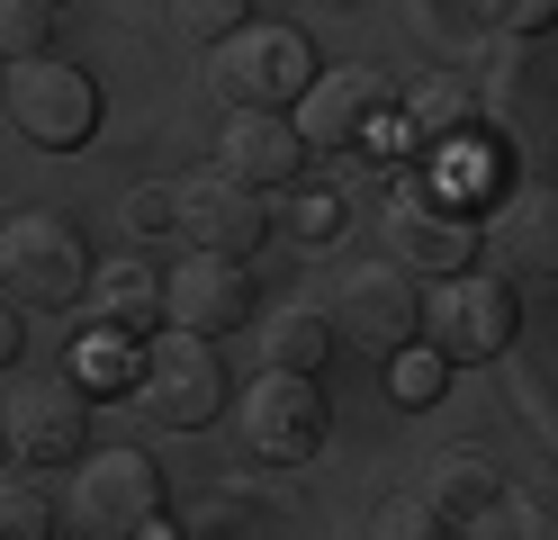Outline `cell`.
<instances>
[{"instance_id":"cell-1","label":"cell","mask_w":558,"mask_h":540,"mask_svg":"<svg viewBox=\"0 0 558 540\" xmlns=\"http://www.w3.org/2000/svg\"><path fill=\"white\" fill-rule=\"evenodd\" d=\"M378 235H388V262L424 271V279L477 262V207H469V190L450 171L397 180V190H388V226H378Z\"/></svg>"},{"instance_id":"cell-2","label":"cell","mask_w":558,"mask_h":540,"mask_svg":"<svg viewBox=\"0 0 558 540\" xmlns=\"http://www.w3.org/2000/svg\"><path fill=\"white\" fill-rule=\"evenodd\" d=\"M63 531L73 540H145L162 531V468L145 451H90L63 487Z\"/></svg>"},{"instance_id":"cell-3","label":"cell","mask_w":558,"mask_h":540,"mask_svg":"<svg viewBox=\"0 0 558 540\" xmlns=\"http://www.w3.org/2000/svg\"><path fill=\"white\" fill-rule=\"evenodd\" d=\"M316 82V55H306L298 27H262L243 19L207 46V91L226 108H298V91Z\"/></svg>"},{"instance_id":"cell-4","label":"cell","mask_w":558,"mask_h":540,"mask_svg":"<svg viewBox=\"0 0 558 540\" xmlns=\"http://www.w3.org/2000/svg\"><path fill=\"white\" fill-rule=\"evenodd\" d=\"M82 288H90V262H82L73 216H54V207L0 216V298L10 307H73Z\"/></svg>"},{"instance_id":"cell-5","label":"cell","mask_w":558,"mask_h":540,"mask_svg":"<svg viewBox=\"0 0 558 540\" xmlns=\"http://www.w3.org/2000/svg\"><path fill=\"white\" fill-rule=\"evenodd\" d=\"M234 442L253 459H270V468L316 459L325 451V387H316V370H262L234 396Z\"/></svg>"},{"instance_id":"cell-6","label":"cell","mask_w":558,"mask_h":540,"mask_svg":"<svg viewBox=\"0 0 558 540\" xmlns=\"http://www.w3.org/2000/svg\"><path fill=\"white\" fill-rule=\"evenodd\" d=\"M513 324H522V307H513L505 271H441L424 288V343L441 360H496L513 343Z\"/></svg>"},{"instance_id":"cell-7","label":"cell","mask_w":558,"mask_h":540,"mask_svg":"<svg viewBox=\"0 0 558 540\" xmlns=\"http://www.w3.org/2000/svg\"><path fill=\"white\" fill-rule=\"evenodd\" d=\"M0 108H10V127L27 144H54V154H73V144L99 127V91L82 63H54V55H27L0 72Z\"/></svg>"},{"instance_id":"cell-8","label":"cell","mask_w":558,"mask_h":540,"mask_svg":"<svg viewBox=\"0 0 558 540\" xmlns=\"http://www.w3.org/2000/svg\"><path fill=\"white\" fill-rule=\"evenodd\" d=\"M135 387H145V415L171 423V432L217 423V406H226V370H217V351H207V334H190V324H162L145 343Z\"/></svg>"},{"instance_id":"cell-9","label":"cell","mask_w":558,"mask_h":540,"mask_svg":"<svg viewBox=\"0 0 558 540\" xmlns=\"http://www.w3.org/2000/svg\"><path fill=\"white\" fill-rule=\"evenodd\" d=\"M333 334L352 351H405L424 334V288H414V271L405 262H352V279L333 298Z\"/></svg>"},{"instance_id":"cell-10","label":"cell","mask_w":558,"mask_h":540,"mask_svg":"<svg viewBox=\"0 0 558 540\" xmlns=\"http://www.w3.org/2000/svg\"><path fill=\"white\" fill-rule=\"evenodd\" d=\"M388 82H378L369 63H342V72H316V82L298 91V135H306V154H352L361 135H378L388 127Z\"/></svg>"},{"instance_id":"cell-11","label":"cell","mask_w":558,"mask_h":540,"mask_svg":"<svg viewBox=\"0 0 558 540\" xmlns=\"http://www.w3.org/2000/svg\"><path fill=\"white\" fill-rule=\"evenodd\" d=\"M0 432H10V459L54 468L63 451H82V432H90V387L82 379H19L10 406H0Z\"/></svg>"},{"instance_id":"cell-12","label":"cell","mask_w":558,"mask_h":540,"mask_svg":"<svg viewBox=\"0 0 558 540\" xmlns=\"http://www.w3.org/2000/svg\"><path fill=\"white\" fill-rule=\"evenodd\" d=\"M162 315L207 334V343L253 324V271H243V252H190L181 271H162Z\"/></svg>"},{"instance_id":"cell-13","label":"cell","mask_w":558,"mask_h":540,"mask_svg":"<svg viewBox=\"0 0 558 540\" xmlns=\"http://www.w3.org/2000/svg\"><path fill=\"white\" fill-rule=\"evenodd\" d=\"M171 235H190V252H253L270 235V207L262 190H243L226 171H198L171 190Z\"/></svg>"},{"instance_id":"cell-14","label":"cell","mask_w":558,"mask_h":540,"mask_svg":"<svg viewBox=\"0 0 558 540\" xmlns=\"http://www.w3.org/2000/svg\"><path fill=\"white\" fill-rule=\"evenodd\" d=\"M217 171L243 180V190H289L306 171V135L289 108H234L226 135H217Z\"/></svg>"},{"instance_id":"cell-15","label":"cell","mask_w":558,"mask_h":540,"mask_svg":"<svg viewBox=\"0 0 558 540\" xmlns=\"http://www.w3.org/2000/svg\"><path fill=\"white\" fill-rule=\"evenodd\" d=\"M477 243L496 252V271H505V279H558V180H532V190H513V199L477 226Z\"/></svg>"},{"instance_id":"cell-16","label":"cell","mask_w":558,"mask_h":540,"mask_svg":"<svg viewBox=\"0 0 558 540\" xmlns=\"http://www.w3.org/2000/svg\"><path fill=\"white\" fill-rule=\"evenodd\" d=\"M90 315H99V334H145L162 315V279L135 262V252H118V262L90 271Z\"/></svg>"},{"instance_id":"cell-17","label":"cell","mask_w":558,"mask_h":540,"mask_svg":"<svg viewBox=\"0 0 558 540\" xmlns=\"http://www.w3.org/2000/svg\"><path fill=\"white\" fill-rule=\"evenodd\" d=\"M253 351H262V370H325L333 324L316 307H270V315H253Z\"/></svg>"},{"instance_id":"cell-18","label":"cell","mask_w":558,"mask_h":540,"mask_svg":"<svg viewBox=\"0 0 558 540\" xmlns=\"http://www.w3.org/2000/svg\"><path fill=\"white\" fill-rule=\"evenodd\" d=\"M469 91L450 82V72H424V82L405 91V144H424V154H441V144H460L469 135Z\"/></svg>"},{"instance_id":"cell-19","label":"cell","mask_w":558,"mask_h":540,"mask_svg":"<svg viewBox=\"0 0 558 540\" xmlns=\"http://www.w3.org/2000/svg\"><path fill=\"white\" fill-rule=\"evenodd\" d=\"M46 531H63V504L46 487V468L19 459L10 478H0V540H46Z\"/></svg>"},{"instance_id":"cell-20","label":"cell","mask_w":558,"mask_h":540,"mask_svg":"<svg viewBox=\"0 0 558 540\" xmlns=\"http://www.w3.org/2000/svg\"><path fill=\"white\" fill-rule=\"evenodd\" d=\"M424 495L441 504V523H450V531H469V523L486 514V504H496V468H486V459H469V451H460V459H441V478H433Z\"/></svg>"},{"instance_id":"cell-21","label":"cell","mask_w":558,"mask_h":540,"mask_svg":"<svg viewBox=\"0 0 558 540\" xmlns=\"http://www.w3.org/2000/svg\"><path fill=\"white\" fill-rule=\"evenodd\" d=\"M333 226H342V199H333V190H316V180L298 171L289 190H279V235H289V243H325Z\"/></svg>"},{"instance_id":"cell-22","label":"cell","mask_w":558,"mask_h":540,"mask_svg":"<svg viewBox=\"0 0 558 540\" xmlns=\"http://www.w3.org/2000/svg\"><path fill=\"white\" fill-rule=\"evenodd\" d=\"M469 531H477V540H549L558 523H549V504H541V495H505V487H496V504H486Z\"/></svg>"},{"instance_id":"cell-23","label":"cell","mask_w":558,"mask_h":540,"mask_svg":"<svg viewBox=\"0 0 558 540\" xmlns=\"http://www.w3.org/2000/svg\"><path fill=\"white\" fill-rule=\"evenodd\" d=\"M46 36H54V0H0V63L46 55Z\"/></svg>"},{"instance_id":"cell-24","label":"cell","mask_w":558,"mask_h":540,"mask_svg":"<svg viewBox=\"0 0 558 540\" xmlns=\"http://www.w3.org/2000/svg\"><path fill=\"white\" fill-rule=\"evenodd\" d=\"M361 531H369V540H441L450 523H441V504H433V495H388Z\"/></svg>"},{"instance_id":"cell-25","label":"cell","mask_w":558,"mask_h":540,"mask_svg":"<svg viewBox=\"0 0 558 540\" xmlns=\"http://www.w3.org/2000/svg\"><path fill=\"white\" fill-rule=\"evenodd\" d=\"M441 370H450V360L424 343V351H388V396H397V406H433V396H441Z\"/></svg>"},{"instance_id":"cell-26","label":"cell","mask_w":558,"mask_h":540,"mask_svg":"<svg viewBox=\"0 0 558 540\" xmlns=\"http://www.w3.org/2000/svg\"><path fill=\"white\" fill-rule=\"evenodd\" d=\"M253 19V0H171V27L190 36V46H217L226 27H243Z\"/></svg>"},{"instance_id":"cell-27","label":"cell","mask_w":558,"mask_h":540,"mask_svg":"<svg viewBox=\"0 0 558 540\" xmlns=\"http://www.w3.org/2000/svg\"><path fill=\"white\" fill-rule=\"evenodd\" d=\"M477 10H486V19H496L505 36H541V27L558 19V0H477Z\"/></svg>"},{"instance_id":"cell-28","label":"cell","mask_w":558,"mask_h":540,"mask_svg":"<svg viewBox=\"0 0 558 540\" xmlns=\"http://www.w3.org/2000/svg\"><path fill=\"white\" fill-rule=\"evenodd\" d=\"M118 216H126V235H162L171 226V190H126Z\"/></svg>"},{"instance_id":"cell-29","label":"cell","mask_w":558,"mask_h":540,"mask_svg":"<svg viewBox=\"0 0 558 540\" xmlns=\"http://www.w3.org/2000/svg\"><path fill=\"white\" fill-rule=\"evenodd\" d=\"M10 360H19V307L0 298V370H10Z\"/></svg>"},{"instance_id":"cell-30","label":"cell","mask_w":558,"mask_h":540,"mask_svg":"<svg viewBox=\"0 0 558 540\" xmlns=\"http://www.w3.org/2000/svg\"><path fill=\"white\" fill-rule=\"evenodd\" d=\"M0 451H10V432H0Z\"/></svg>"},{"instance_id":"cell-31","label":"cell","mask_w":558,"mask_h":540,"mask_svg":"<svg viewBox=\"0 0 558 540\" xmlns=\"http://www.w3.org/2000/svg\"><path fill=\"white\" fill-rule=\"evenodd\" d=\"M333 10H352V0H333Z\"/></svg>"},{"instance_id":"cell-32","label":"cell","mask_w":558,"mask_h":540,"mask_svg":"<svg viewBox=\"0 0 558 540\" xmlns=\"http://www.w3.org/2000/svg\"><path fill=\"white\" fill-rule=\"evenodd\" d=\"M54 10H63V0H54Z\"/></svg>"}]
</instances>
